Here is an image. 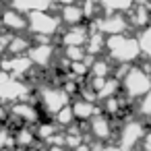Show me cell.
<instances>
[{
  "instance_id": "cell-8",
  "label": "cell",
  "mask_w": 151,
  "mask_h": 151,
  "mask_svg": "<svg viewBox=\"0 0 151 151\" xmlns=\"http://www.w3.org/2000/svg\"><path fill=\"white\" fill-rule=\"evenodd\" d=\"M87 42H89V31H87L85 27H79V25H73V27L62 35V44H64L66 48H70V46H81V48H85Z\"/></svg>"
},
{
  "instance_id": "cell-11",
  "label": "cell",
  "mask_w": 151,
  "mask_h": 151,
  "mask_svg": "<svg viewBox=\"0 0 151 151\" xmlns=\"http://www.w3.org/2000/svg\"><path fill=\"white\" fill-rule=\"evenodd\" d=\"M73 112H75V118L77 120H89V118H95V106L93 101H87V99H77L73 104Z\"/></svg>"
},
{
  "instance_id": "cell-5",
  "label": "cell",
  "mask_w": 151,
  "mask_h": 151,
  "mask_svg": "<svg viewBox=\"0 0 151 151\" xmlns=\"http://www.w3.org/2000/svg\"><path fill=\"white\" fill-rule=\"evenodd\" d=\"M68 91L58 89V87H48L42 91V106L48 114H58L62 108L68 106Z\"/></svg>"
},
{
  "instance_id": "cell-22",
  "label": "cell",
  "mask_w": 151,
  "mask_h": 151,
  "mask_svg": "<svg viewBox=\"0 0 151 151\" xmlns=\"http://www.w3.org/2000/svg\"><path fill=\"white\" fill-rule=\"evenodd\" d=\"M31 139H33V134H31V132H27V130H21V132L17 134V141H19V143H23V145L31 143Z\"/></svg>"
},
{
  "instance_id": "cell-4",
  "label": "cell",
  "mask_w": 151,
  "mask_h": 151,
  "mask_svg": "<svg viewBox=\"0 0 151 151\" xmlns=\"http://www.w3.org/2000/svg\"><path fill=\"white\" fill-rule=\"evenodd\" d=\"M145 134H147V130L139 120H128L120 130V139H118L120 149L122 151H132L139 143H143Z\"/></svg>"
},
{
  "instance_id": "cell-15",
  "label": "cell",
  "mask_w": 151,
  "mask_h": 151,
  "mask_svg": "<svg viewBox=\"0 0 151 151\" xmlns=\"http://www.w3.org/2000/svg\"><path fill=\"white\" fill-rule=\"evenodd\" d=\"M139 44H141V52L147 58V62H151V25L141 29L139 33Z\"/></svg>"
},
{
  "instance_id": "cell-21",
  "label": "cell",
  "mask_w": 151,
  "mask_h": 151,
  "mask_svg": "<svg viewBox=\"0 0 151 151\" xmlns=\"http://www.w3.org/2000/svg\"><path fill=\"white\" fill-rule=\"evenodd\" d=\"M54 134V126L52 124H40V128H37V137L40 139H50Z\"/></svg>"
},
{
  "instance_id": "cell-10",
  "label": "cell",
  "mask_w": 151,
  "mask_h": 151,
  "mask_svg": "<svg viewBox=\"0 0 151 151\" xmlns=\"http://www.w3.org/2000/svg\"><path fill=\"white\" fill-rule=\"evenodd\" d=\"M29 58H31V62L33 64H37V66H46V64H50L52 62V56H54V48L52 46H35V48H31L29 50V54H27Z\"/></svg>"
},
{
  "instance_id": "cell-17",
  "label": "cell",
  "mask_w": 151,
  "mask_h": 151,
  "mask_svg": "<svg viewBox=\"0 0 151 151\" xmlns=\"http://www.w3.org/2000/svg\"><path fill=\"white\" fill-rule=\"evenodd\" d=\"M25 50H29L27 40L21 37V35H13V40H11V44H9V52H11L13 56H21Z\"/></svg>"
},
{
  "instance_id": "cell-1",
  "label": "cell",
  "mask_w": 151,
  "mask_h": 151,
  "mask_svg": "<svg viewBox=\"0 0 151 151\" xmlns=\"http://www.w3.org/2000/svg\"><path fill=\"white\" fill-rule=\"evenodd\" d=\"M106 50H108V56L120 64H130L134 62L143 52H141V44H139V37H128L126 33H120V35H108V42H106Z\"/></svg>"
},
{
  "instance_id": "cell-9",
  "label": "cell",
  "mask_w": 151,
  "mask_h": 151,
  "mask_svg": "<svg viewBox=\"0 0 151 151\" xmlns=\"http://www.w3.org/2000/svg\"><path fill=\"white\" fill-rule=\"evenodd\" d=\"M91 130L97 139H110L112 137V120L108 114H99L95 118H91Z\"/></svg>"
},
{
  "instance_id": "cell-3",
  "label": "cell",
  "mask_w": 151,
  "mask_h": 151,
  "mask_svg": "<svg viewBox=\"0 0 151 151\" xmlns=\"http://www.w3.org/2000/svg\"><path fill=\"white\" fill-rule=\"evenodd\" d=\"M27 21H29V29L35 35H48V37H52L58 31L62 19H56L54 15H48L46 11H35V13H29Z\"/></svg>"
},
{
  "instance_id": "cell-16",
  "label": "cell",
  "mask_w": 151,
  "mask_h": 151,
  "mask_svg": "<svg viewBox=\"0 0 151 151\" xmlns=\"http://www.w3.org/2000/svg\"><path fill=\"white\" fill-rule=\"evenodd\" d=\"M11 112H13L17 118H23V120H35V116H37V112H35L27 101H19Z\"/></svg>"
},
{
  "instance_id": "cell-23",
  "label": "cell",
  "mask_w": 151,
  "mask_h": 151,
  "mask_svg": "<svg viewBox=\"0 0 151 151\" xmlns=\"http://www.w3.org/2000/svg\"><path fill=\"white\" fill-rule=\"evenodd\" d=\"M104 151H116V149H104Z\"/></svg>"
},
{
  "instance_id": "cell-13",
  "label": "cell",
  "mask_w": 151,
  "mask_h": 151,
  "mask_svg": "<svg viewBox=\"0 0 151 151\" xmlns=\"http://www.w3.org/2000/svg\"><path fill=\"white\" fill-rule=\"evenodd\" d=\"M106 42H108V37H104V33H99V31H95V33H91L89 35V42H87V54H101L104 50H106Z\"/></svg>"
},
{
  "instance_id": "cell-19",
  "label": "cell",
  "mask_w": 151,
  "mask_h": 151,
  "mask_svg": "<svg viewBox=\"0 0 151 151\" xmlns=\"http://www.w3.org/2000/svg\"><path fill=\"white\" fill-rule=\"evenodd\" d=\"M56 120H58V124H62V126H66V124H70L73 120H75V112H73V106H66V108H62L58 114H56Z\"/></svg>"
},
{
  "instance_id": "cell-7",
  "label": "cell",
  "mask_w": 151,
  "mask_h": 151,
  "mask_svg": "<svg viewBox=\"0 0 151 151\" xmlns=\"http://www.w3.org/2000/svg\"><path fill=\"white\" fill-rule=\"evenodd\" d=\"M0 21H2V25L6 27V29H13V33L15 31H23V29H27L29 27V21L15 9H9V11H4L2 15H0Z\"/></svg>"
},
{
  "instance_id": "cell-2",
  "label": "cell",
  "mask_w": 151,
  "mask_h": 151,
  "mask_svg": "<svg viewBox=\"0 0 151 151\" xmlns=\"http://www.w3.org/2000/svg\"><path fill=\"white\" fill-rule=\"evenodd\" d=\"M122 89L128 99H143L151 89V70L145 66H130L122 79Z\"/></svg>"
},
{
  "instance_id": "cell-18",
  "label": "cell",
  "mask_w": 151,
  "mask_h": 151,
  "mask_svg": "<svg viewBox=\"0 0 151 151\" xmlns=\"http://www.w3.org/2000/svg\"><path fill=\"white\" fill-rule=\"evenodd\" d=\"M110 73H112V66H110L106 60H93V64H91V75H93V77H104V79H108Z\"/></svg>"
},
{
  "instance_id": "cell-6",
  "label": "cell",
  "mask_w": 151,
  "mask_h": 151,
  "mask_svg": "<svg viewBox=\"0 0 151 151\" xmlns=\"http://www.w3.org/2000/svg\"><path fill=\"white\" fill-rule=\"evenodd\" d=\"M128 27H130V21H128L122 13H112V15L99 17V21H97L99 33H108V35H120V33H126Z\"/></svg>"
},
{
  "instance_id": "cell-14",
  "label": "cell",
  "mask_w": 151,
  "mask_h": 151,
  "mask_svg": "<svg viewBox=\"0 0 151 151\" xmlns=\"http://www.w3.org/2000/svg\"><path fill=\"white\" fill-rule=\"evenodd\" d=\"M99 4L108 13H124V11L132 9L134 0H99Z\"/></svg>"
},
{
  "instance_id": "cell-12",
  "label": "cell",
  "mask_w": 151,
  "mask_h": 151,
  "mask_svg": "<svg viewBox=\"0 0 151 151\" xmlns=\"http://www.w3.org/2000/svg\"><path fill=\"white\" fill-rule=\"evenodd\" d=\"M83 17H85V13H83V9L79 4H68V6L62 9V17L60 19L64 23H68V25H79Z\"/></svg>"
},
{
  "instance_id": "cell-20",
  "label": "cell",
  "mask_w": 151,
  "mask_h": 151,
  "mask_svg": "<svg viewBox=\"0 0 151 151\" xmlns=\"http://www.w3.org/2000/svg\"><path fill=\"white\" fill-rule=\"evenodd\" d=\"M139 114L151 118V89H149V93L141 99V104H139Z\"/></svg>"
}]
</instances>
